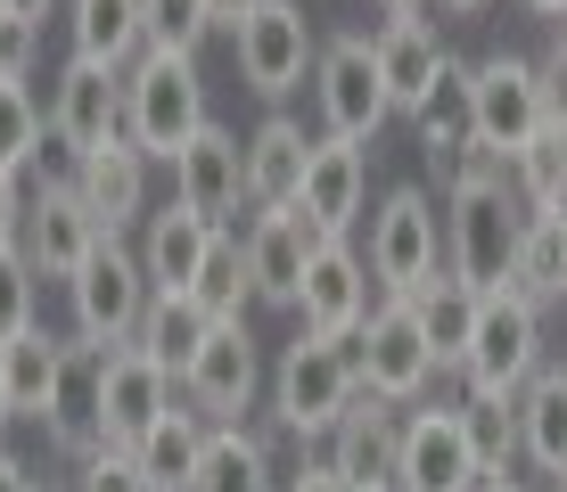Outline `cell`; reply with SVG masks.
Here are the masks:
<instances>
[{
	"label": "cell",
	"mask_w": 567,
	"mask_h": 492,
	"mask_svg": "<svg viewBox=\"0 0 567 492\" xmlns=\"http://www.w3.org/2000/svg\"><path fill=\"white\" fill-rule=\"evenodd\" d=\"M412 132H420V156L436 165V181L453 172L461 148H477V66H468V57H444L436 91L412 107Z\"/></svg>",
	"instance_id": "obj_22"
},
{
	"label": "cell",
	"mask_w": 567,
	"mask_h": 492,
	"mask_svg": "<svg viewBox=\"0 0 567 492\" xmlns=\"http://www.w3.org/2000/svg\"><path fill=\"white\" fill-rule=\"evenodd\" d=\"M535 83H543V115H551V124L567 132V33L535 57Z\"/></svg>",
	"instance_id": "obj_42"
},
{
	"label": "cell",
	"mask_w": 567,
	"mask_h": 492,
	"mask_svg": "<svg viewBox=\"0 0 567 492\" xmlns=\"http://www.w3.org/2000/svg\"><path fill=\"white\" fill-rule=\"evenodd\" d=\"M297 321H305V337H354L370 321V263L354 254V239H321L305 295H297Z\"/></svg>",
	"instance_id": "obj_19"
},
{
	"label": "cell",
	"mask_w": 567,
	"mask_h": 492,
	"mask_svg": "<svg viewBox=\"0 0 567 492\" xmlns=\"http://www.w3.org/2000/svg\"><path fill=\"white\" fill-rule=\"evenodd\" d=\"M551 492H567V477H559V484H551Z\"/></svg>",
	"instance_id": "obj_54"
},
{
	"label": "cell",
	"mask_w": 567,
	"mask_h": 492,
	"mask_svg": "<svg viewBox=\"0 0 567 492\" xmlns=\"http://www.w3.org/2000/svg\"><path fill=\"white\" fill-rule=\"evenodd\" d=\"M100 247H107V222L83 206V189H74V165L42 172V189H33V206H25V263L42 271V280L66 287Z\"/></svg>",
	"instance_id": "obj_12"
},
{
	"label": "cell",
	"mask_w": 567,
	"mask_h": 492,
	"mask_svg": "<svg viewBox=\"0 0 567 492\" xmlns=\"http://www.w3.org/2000/svg\"><path fill=\"white\" fill-rule=\"evenodd\" d=\"M559 33H567V25H559Z\"/></svg>",
	"instance_id": "obj_56"
},
{
	"label": "cell",
	"mask_w": 567,
	"mask_h": 492,
	"mask_svg": "<svg viewBox=\"0 0 567 492\" xmlns=\"http://www.w3.org/2000/svg\"><path fill=\"white\" fill-rule=\"evenodd\" d=\"M50 140L66 148V165H83L91 148L124 140V66L66 57L58 83H50Z\"/></svg>",
	"instance_id": "obj_13"
},
{
	"label": "cell",
	"mask_w": 567,
	"mask_h": 492,
	"mask_svg": "<svg viewBox=\"0 0 567 492\" xmlns=\"http://www.w3.org/2000/svg\"><path fill=\"white\" fill-rule=\"evenodd\" d=\"M354 362H362V394L370 402H395V410L427 402V386L444 378L427 337H420V312L403 304V295H379V304H370V321L354 328Z\"/></svg>",
	"instance_id": "obj_6"
},
{
	"label": "cell",
	"mask_w": 567,
	"mask_h": 492,
	"mask_svg": "<svg viewBox=\"0 0 567 492\" xmlns=\"http://www.w3.org/2000/svg\"><path fill=\"white\" fill-rule=\"evenodd\" d=\"M107 362H115V345H83V337H66V353H58L42 436H50L58 460H74V468L107 451Z\"/></svg>",
	"instance_id": "obj_9"
},
{
	"label": "cell",
	"mask_w": 567,
	"mask_h": 492,
	"mask_svg": "<svg viewBox=\"0 0 567 492\" xmlns=\"http://www.w3.org/2000/svg\"><path fill=\"white\" fill-rule=\"evenodd\" d=\"M518 460L535 477H567V362H543L518 394Z\"/></svg>",
	"instance_id": "obj_27"
},
{
	"label": "cell",
	"mask_w": 567,
	"mask_h": 492,
	"mask_svg": "<svg viewBox=\"0 0 567 492\" xmlns=\"http://www.w3.org/2000/svg\"><path fill=\"white\" fill-rule=\"evenodd\" d=\"M17 419V394H9V369H0V427Z\"/></svg>",
	"instance_id": "obj_50"
},
{
	"label": "cell",
	"mask_w": 567,
	"mask_h": 492,
	"mask_svg": "<svg viewBox=\"0 0 567 492\" xmlns=\"http://www.w3.org/2000/svg\"><path fill=\"white\" fill-rule=\"evenodd\" d=\"M230 42H239V83L256 98H271V107H280L288 91H305L312 66H321V33H312L305 0H264Z\"/></svg>",
	"instance_id": "obj_10"
},
{
	"label": "cell",
	"mask_w": 567,
	"mask_h": 492,
	"mask_svg": "<svg viewBox=\"0 0 567 492\" xmlns=\"http://www.w3.org/2000/svg\"><path fill=\"white\" fill-rule=\"evenodd\" d=\"M297 213L321 230V239H354V222H370V148H354V140H312Z\"/></svg>",
	"instance_id": "obj_18"
},
{
	"label": "cell",
	"mask_w": 567,
	"mask_h": 492,
	"mask_svg": "<svg viewBox=\"0 0 567 492\" xmlns=\"http://www.w3.org/2000/svg\"><path fill=\"white\" fill-rule=\"evenodd\" d=\"M206 436H214V427L198 419V410L173 402L165 419H156L148 436L132 443V468H141V484H148V492H189V484H198V468H206Z\"/></svg>",
	"instance_id": "obj_28"
},
{
	"label": "cell",
	"mask_w": 567,
	"mask_h": 492,
	"mask_svg": "<svg viewBox=\"0 0 567 492\" xmlns=\"http://www.w3.org/2000/svg\"><path fill=\"white\" fill-rule=\"evenodd\" d=\"M321 460L338 468L354 492H395V468H403V410L362 394V402L338 419V436L321 443Z\"/></svg>",
	"instance_id": "obj_20"
},
{
	"label": "cell",
	"mask_w": 567,
	"mask_h": 492,
	"mask_svg": "<svg viewBox=\"0 0 567 492\" xmlns=\"http://www.w3.org/2000/svg\"><path fill=\"white\" fill-rule=\"evenodd\" d=\"M305 165H312V132L297 124V115H264V124L247 132V206L256 213L297 206Z\"/></svg>",
	"instance_id": "obj_24"
},
{
	"label": "cell",
	"mask_w": 567,
	"mask_h": 492,
	"mask_svg": "<svg viewBox=\"0 0 567 492\" xmlns=\"http://www.w3.org/2000/svg\"><path fill=\"white\" fill-rule=\"evenodd\" d=\"M477 443L461 427V402H412L403 410V468L395 492H477Z\"/></svg>",
	"instance_id": "obj_14"
},
{
	"label": "cell",
	"mask_w": 567,
	"mask_h": 492,
	"mask_svg": "<svg viewBox=\"0 0 567 492\" xmlns=\"http://www.w3.org/2000/svg\"><path fill=\"white\" fill-rule=\"evenodd\" d=\"M362 263H370V287H379V295H420L444 271V213H436V197H427L420 181H403V189L379 197Z\"/></svg>",
	"instance_id": "obj_5"
},
{
	"label": "cell",
	"mask_w": 567,
	"mask_h": 492,
	"mask_svg": "<svg viewBox=\"0 0 567 492\" xmlns=\"http://www.w3.org/2000/svg\"><path fill=\"white\" fill-rule=\"evenodd\" d=\"M50 140V107L33 98V83H9L0 74V172H25Z\"/></svg>",
	"instance_id": "obj_36"
},
{
	"label": "cell",
	"mask_w": 567,
	"mask_h": 492,
	"mask_svg": "<svg viewBox=\"0 0 567 492\" xmlns=\"http://www.w3.org/2000/svg\"><path fill=\"white\" fill-rule=\"evenodd\" d=\"M58 353L66 337H50V328H25V337L0 345V369H9V394H17V419H42L50 386H58Z\"/></svg>",
	"instance_id": "obj_34"
},
{
	"label": "cell",
	"mask_w": 567,
	"mask_h": 492,
	"mask_svg": "<svg viewBox=\"0 0 567 492\" xmlns=\"http://www.w3.org/2000/svg\"><path fill=\"white\" fill-rule=\"evenodd\" d=\"M198 304L214 312V321H247V304H256V280H247V239L239 230H214V254H206V271H198Z\"/></svg>",
	"instance_id": "obj_35"
},
{
	"label": "cell",
	"mask_w": 567,
	"mask_h": 492,
	"mask_svg": "<svg viewBox=\"0 0 567 492\" xmlns=\"http://www.w3.org/2000/svg\"><path fill=\"white\" fill-rule=\"evenodd\" d=\"M0 33H9V17H0Z\"/></svg>",
	"instance_id": "obj_55"
},
{
	"label": "cell",
	"mask_w": 567,
	"mask_h": 492,
	"mask_svg": "<svg viewBox=\"0 0 567 492\" xmlns=\"http://www.w3.org/2000/svg\"><path fill=\"white\" fill-rule=\"evenodd\" d=\"M535 17H551V25H567V0H526Z\"/></svg>",
	"instance_id": "obj_49"
},
{
	"label": "cell",
	"mask_w": 567,
	"mask_h": 492,
	"mask_svg": "<svg viewBox=\"0 0 567 492\" xmlns=\"http://www.w3.org/2000/svg\"><path fill=\"white\" fill-rule=\"evenodd\" d=\"M264 402H271V427H280V436L329 443V436H338V419L362 402L354 337H297V345H280Z\"/></svg>",
	"instance_id": "obj_1"
},
{
	"label": "cell",
	"mask_w": 567,
	"mask_h": 492,
	"mask_svg": "<svg viewBox=\"0 0 567 492\" xmlns=\"http://www.w3.org/2000/svg\"><path fill=\"white\" fill-rule=\"evenodd\" d=\"M264 386H271V369H264V345L247 337V321H214L198 362L182 369V402L198 410L206 427H239L247 410L264 402Z\"/></svg>",
	"instance_id": "obj_11"
},
{
	"label": "cell",
	"mask_w": 567,
	"mask_h": 492,
	"mask_svg": "<svg viewBox=\"0 0 567 492\" xmlns=\"http://www.w3.org/2000/svg\"><path fill=\"white\" fill-rule=\"evenodd\" d=\"M214 124L206 115V83H198V57H165L141 50L124 66V140L148 156V165H173L198 132Z\"/></svg>",
	"instance_id": "obj_3"
},
{
	"label": "cell",
	"mask_w": 567,
	"mask_h": 492,
	"mask_svg": "<svg viewBox=\"0 0 567 492\" xmlns=\"http://www.w3.org/2000/svg\"><path fill=\"white\" fill-rule=\"evenodd\" d=\"M42 492H66V484H42Z\"/></svg>",
	"instance_id": "obj_53"
},
{
	"label": "cell",
	"mask_w": 567,
	"mask_h": 492,
	"mask_svg": "<svg viewBox=\"0 0 567 492\" xmlns=\"http://www.w3.org/2000/svg\"><path fill=\"white\" fill-rule=\"evenodd\" d=\"M461 427H468V443H477V468L518 460V402H477V394H461Z\"/></svg>",
	"instance_id": "obj_39"
},
{
	"label": "cell",
	"mask_w": 567,
	"mask_h": 492,
	"mask_svg": "<svg viewBox=\"0 0 567 492\" xmlns=\"http://www.w3.org/2000/svg\"><path fill=\"white\" fill-rule=\"evenodd\" d=\"M403 304L420 312V337H427V353H436V369L453 378L461 369V353H468V328H477V295H468L453 271H436L420 295H403Z\"/></svg>",
	"instance_id": "obj_31"
},
{
	"label": "cell",
	"mask_w": 567,
	"mask_h": 492,
	"mask_svg": "<svg viewBox=\"0 0 567 492\" xmlns=\"http://www.w3.org/2000/svg\"><path fill=\"white\" fill-rule=\"evenodd\" d=\"M66 33H74V57H100V66H132L148 50L141 0H66Z\"/></svg>",
	"instance_id": "obj_30"
},
{
	"label": "cell",
	"mask_w": 567,
	"mask_h": 492,
	"mask_svg": "<svg viewBox=\"0 0 567 492\" xmlns=\"http://www.w3.org/2000/svg\"><path fill=\"white\" fill-rule=\"evenodd\" d=\"M535 132H551V115H543V83H535V57H518V50L477 57V148H494L502 165H511Z\"/></svg>",
	"instance_id": "obj_16"
},
{
	"label": "cell",
	"mask_w": 567,
	"mask_h": 492,
	"mask_svg": "<svg viewBox=\"0 0 567 492\" xmlns=\"http://www.w3.org/2000/svg\"><path fill=\"white\" fill-rule=\"evenodd\" d=\"M0 492H42V477H33L17 451H0Z\"/></svg>",
	"instance_id": "obj_47"
},
{
	"label": "cell",
	"mask_w": 567,
	"mask_h": 492,
	"mask_svg": "<svg viewBox=\"0 0 567 492\" xmlns=\"http://www.w3.org/2000/svg\"><path fill=\"white\" fill-rule=\"evenodd\" d=\"M477 492H535V484H526V477H511V468H485V477H477Z\"/></svg>",
	"instance_id": "obj_48"
},
{
	"label": "cell",
	"mask_w": 567,
	"mask_h": 492,
	"mask_svg": "<svg viewBox=\"0 0 567 492\" xmlns=\"http://www.w3.org/2000/svg\"><path fill=\"white\" fill-rule=\"evenodd\" d=\"M189 492H280V468H271V427H214L206 436V468Z\"/></svg>",
	"instance_id": "obj_29"
},
{
	"label": "cell",
	"mask_w": 567,
	"mask_h": 492,
	"mask_svg": "<svg viewBox=\"0 0 567 492\" xmlns=\"http://www.w3.org/2000/svg\"><path fill=\"white\" fill-rule=\"evenodd\" d=\"M543 369V312L526 295H477V328H468V353H461V394L477 402H518L526 378Z\"/></svg>",
	"instance_id": "obj_4"
},
{
	"label": "cell",
	"mask_w": 567,
	"mask_h": 492,
	"mask_svg": "<svg viewBox=\"0 0 567 492\" xmlns=\"http://www.w3.org/2000/svg\"><path fill=\"white\" fill-rule=\"evenodd\" d=\"M370 57H379V83H386V98H395V115H412L420 98L436 91V74H444V57H453V50L436 42L427 17H379Z\"/></svg>",
	"instance_id": "obj_23"
},
{
	"label": "cell",
	"mask_w": 567,
	"mask_h": 492,
	"mask_svg": "<svg viewBox=\"0 0 567 492\" xmlns=\"http://www.w3.org/2000/svg\"><path fill=\"white\" fill-rule=\"evenodd\" d=\"M280 492H354V484H346V477H338L329 460H305V468H297V477H288Z\"/></svg>",
	"instance_id": "obj_44"
},
{
	"label": "cell",
	"mask_w": 567,
	"mask_h": 492,
	"mask_svg": "<svg viewBox=\"0 0 567 492\" xmlns=\"http://www.w3.org/2000/svg\"><path fill=\"white\" fill-rule=\"evenodd\" d=\"M0 17H9V25H33V33H42L50 17H58V0H0Z\"/></svg>",
	"instance_id": "obj_46"
},
{
	"label": "cell",
	"mask_w": 567,
	"mask_h": 492,
	"mask_svg": "<svg viewBox=\"0 0 567 492\" xmlns=\"http://www.w3.org/2000/svg\"><path fill=\"white\" fill-rule=\"evenodd\" d=\"M206 254H214V230L189 206H156L141 222V271H148L156 295H189L198 271H206Z\"/></svg>",
	"instance_id": "obj_26"
},
{
	"label": "cell",
	"mask_w": 567,
	"mask_h": 492,
	"mask_svg": "<svg viewBox=\"0 0 567 492\" xmlns=\"http://www.w3.org/2000/svg\"><path fill=\"white\" fill-rule=\"evenodd\" d=\"M444 9H453V17H477V9H494V0H444Z\"/></svg>",
	"instance_id": "obj_52"
},
{
	"label": "cell",
	"mask_w": 567,
	"mask_h": 492,
	"mask_svg": "<svg viewBox=\"0 0 567 492\" xmlns=\"http://www.w3.org/2000/svg\"><path fill=\"white\" fill-rule=\"evenodd\" d=\"M33 295H42V271L25 263V247H0V345L25 337V328H42Z\"/></svg>",
	"instance_id": "obj_40"
},
{
	"label": "cell",
	"mask_w": 567,
	"mask_h": 492,
	"mask_svg": "<svg viewBox=\"0 0 567 492\" xmlns=\"http://www.w3.org/2000/svg\"><path fill=\"white\" fill-rule=\"evenodd\" d=\"M148 271H141V247L107 239L100 254H91L83 271L66 280V304H74V337L83 345H132L148 321Z\"/></svg>",
	"instance_id": "obj_8"
},
{
	"label": "cell",
	"mask_w": 567,
	"mask_h": 492,
	"mask_svg": "<svg viewBox=\"0 0 567 492\" xmlns=\"http://www.w3.org/2000/svg\"><path fill=\"white\" fill-rule=\"evenodd\" d=\"M182 402V378H173L156 353H141V345H115V362H107V443L115 451H132L148 436L165 410Z\"/></svg>",
	"instance_id": "obj_21"
},
{
	"label": "cell",
	"mask_w": 567,
	"mask_h": 492,
	"mask_svg": "<svg viewBox=\"0 0 567 492\" xmlns=\"http://www.w3.org/2000/svg\"><path fill=\"white\" fill-rule=\"evenodd\" d=\"M25 206H33L25 172H0V247H25Z\"/></svg>",
	"instance_id": "obj_43"
},
{
	"label": "cell",
	"mask_w": 567,
	"mask_h": 492,
	"mask_svg": "<svg viewBox=\"0 0 567 492\" xmlns=\"http://www.w3.org/2000/svg\"><path fill=\"white\" fill-rule=\"evenodd\" d=\"M173 206H189L206 230H239V206H247V140L239 132L206 124L173 156Z\"/></svg>",
	"instance_id": "obj_15"
},
{
	"label": "cell",
	"mask_w": 567,
	"mask_h": 492,
	"mask_svg": "<svg viewBox=\"0 0 567 492\" xmlns=\"http://www.w3.org/2000/svg\"><path fill=\"white\" fill-rule=\"evenodd\" d=\"M74 189H83V206L107 222V239H124L132 222H148V156L132 140L91 148L83 165H74Z\"/></svg>",
	"instance_id": "obj_25"
},
{
	"label": "cell",
	"mask_w": 567,
	"mask_h": 492,
	"mask_svg": "<svg viewBox=\"0 0 567 492\" xmlns=\"http://www.w3.org/2000/svg\"><path fill=\"white\" fill-rule=\"evenodd\" d=\"M264 0H206V17H214V33H239L247 17H256Z\"/></svg>",
	"instance_id": "obj_45"
},
{
	"label": "cell",
	"mask_w": 567,
	"mask_h": 492,
	"mask_svg": "<svg viewBox=\"0 0 567 492\" xmlns=\"http://www.w3.org/2000/svg\"><path fill=\"white\" fill-rule=\"evenodd\" d=\"M141 25H148V50L198 57V42L214 33V17H206V0H141Z\"/></svg>",
	"instance_id": "obj_38"
},
{
	"label": "cell",
	"mask_w": 567,
	"mask_h": 492,
	"mask_svg": "<svg viewBox=\"0 0 567 492\" xmlns=\"http://www.w3.org/2000/svg\"><path fill=\"white\" fill-rule=\"evenodd\" d=\"M526 239V206L511 181H453L444 189V271L468 295H502L518 271Z\"/></svg>",
	"instance_id": "obj_2"
},
{
	"label": "cell",
	"mask_w": 567,
	"mask_h": 492,
	"mask_svg": "<svg viewBox=\"0 0 567 492\" xmlns=\"http://www.w3.org/2000/svg\"><path fill=\"white\" fill-rule=\"evenodd\" d=\"M511 189H518V206L526 213H543L551 197L567 189V132L551 124V132H535L518 156H511Z\"/></svg>",
	"instance_id": "obj_37"
},
{
	"label": "cell",
	"mask_w": 567,
	"mask_h": 492,
	"mask_svg": "<svg viewBox=\"0 0 567 492\" xmlns=\"http://www.w3.org/2000/svg\"><path fill=\"white\" fill-rule=\"evenodd\" d=\"M214 337V312L198 304V295H148V321H141V353H156V362L173 369V378H182L189 362H198V345Z\"/></svg>",
	"instance_id": "obj_32"
},
{
	"label": "cell",
	"mask_w": 567,
	"mask_h": 492,
	"mask_svg": "<svg viewBox=\"0 0 567 492\" xmlns=\"http://www.w3.org/2000/svg\"><path fill=\"white\" fill-rule=\"evenodd\" d=\"M312 107H321V140H354V148L379 140V124L395 115V98H386V83H379L370 33H329V42H321Z\"/></svg>",
	"instance_id": "obj_7"
},
{
	"label": "cell",
	"mask_w": 567,
	"mask_h": 492,
	"mask_svg": "<svg viewBox=\"0 0 567 492\" xmlns=\"http://www.w3.org/2000/svg\"><path fill=\"white\" fill-rule=\"evenodd\" d=\"M239 239H247V280H256V304L297 312L305 271H312V254H321V230H312L297 206H280V213H247Z\"/></svg>",
	"instance_id": "obj_17"
},
{
	"label": "cell",
	"mask_w": 567,
	"mask_h": 492,
	"mask_svg": "<svg viewBox=\"0 0 567 492\" xmlns=\"http://www.w3.org/2000/svg\"><path fill=\"white\" fill-rule=\"evenodd\" d=\"M511 295H526L535 312L567 304V222H551V213H526V239H518Z\"/></svg>",
	"instance_id": "obj_33"
},
{
	"label": "cell",
	"mask_w": 567,
	"mask_h": 492,
	"mask_svg": "<svg viewBox=\"0 0 567 492\" xmlns=\"http://www.w3.org/2000/svg\"><path fill=\"white\" fill-rule=\"evenodd\" d=\"M379 9H386V17H420L427 0H379Z\"/></svg>",
	"instance_id": "obj_51"
},
{
	"label": "cell",
	"mask_w": 567,
	"mask_h": 492,
	"mask_svg": "<svg viewBox=\"0 0 567 492\" xmlns=\"http://www.w3.org/2000/svg\"><path fill=\"white\" fill-rule=\"evenodd\" d=\"M66 492H148V484H141V468H132V451L107 443L100 460H83V477H74Z\"/></svg>",
	"instance_id": "obj_41"
}]
</instances>
